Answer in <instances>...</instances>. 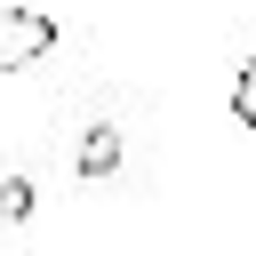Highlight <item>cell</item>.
I'll list each match as a JSON object with an SVG mask.
<instances>
[{
  "instance_id": "obj_1",
  "label": "cell",
  "mask_w": 256,
  "mask_h": 256,
  "mask_svg": "<svg viewBox=\"0 0 256 256\" xmlns=\"http://www.w3.org/2000/svg\"><path fill=\"white\" fill-rule=\"evenodd\" d=\"M56 40H64L56 16H40V8H0V72H32Z\"/></svg>"
},
{
  "instance_id": "obj_4",
  "label": "cell",
  "mask_w": 256,
  "mask_h": 256,
  "mask_svg": "<svg viewBox=\"0 0 256 256\" xmlns=\"http://www.w3.org/2000/svg\"><path fill=\"white\" fill-rule=\"evenodd\" d=\"M232 112H240V128H256V56L232 72Z\"/></svg>"
},
{
  "instance_id": "obj_3",
  "label": "cell",
  "mask_w": 256,
  "mask_h": 256,
  "mask_svg": "<svg viewBox=\"0 0 256 256\" xmlns=\"http://www.w3.org/2000/svg\"><path fill=\"white\" fill-rule=\"evenodd\" d=\"M32 216V176H0V224H24Z\"/></svg>"
},
{
  "instance_id": "obj_2",
  "label": "cell",
  "mask_w": 256,
  "mask_h": 256,
  "mask_svg": "<svg viewBox=\"0 0 256 256\" xmlns=\"http://www.w3.org/2000/svg\"><path fill=\"white\" fill-rule=\"evenodd\" d=\"M112 168H120V128H88V136H80V176L104 184Z\"/></svg>"
}]
</instances>
